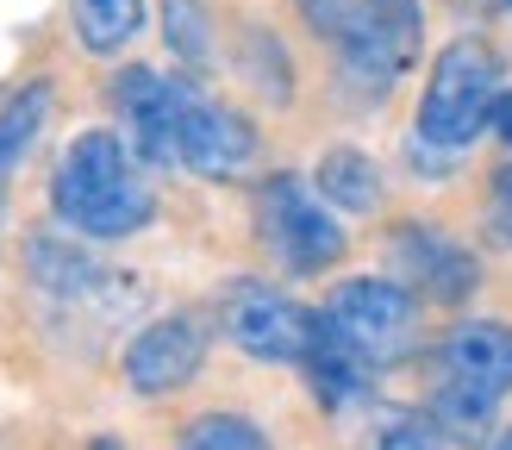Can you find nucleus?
<instances>
[{
    "label": "nucleus",
    "instance_id": "2",
    "mask_svg": "<svg viewBox=\"0 0 512 450\" xmlns=\"http://www.w3.org/2000/svg\"><path fill=\"white\" fill-rule=\"evenodd\" d=\"M50 219L82 244H119L138 238L157 219V188L138 150L125 144L113 125H88L63 144L57 169H50Z\"/></svg>",
    "mask_w": 512,
    "mask_h": 450
},
{
    "label": "nucleus",
    "instance_id": "10",
    "mask_svg": "<svg viewBox=\"0 0 512 450\" xmlns=\"http://www.w3.org/2000/svg\"><path fill=\"white\" fill-rule=\"evenodd\" d=\"M388 275L413 288L425 307H463L481 288V257L431 219H394L388 225Z\"/></svg>",
    "mask_w": 512,
    "mask_h": 450
},
{
    "label": "nucleus",
    "instance_id": "22",
    "mask_svg": "<svg viewBox=\"0 0 512 450\" xmlns=\"http://www.w3.org/2000/svg\"><path fill=\"white\" fill-rule=\"evenodd\" d=\"M456 13H469V19H488V13H506L512 19V0H450Z\"/></svg>",
    "mask_w": 512,
    "mask_h": 450
},
{
    "label": "nucleus",
    "instance_id": "7",
    "mask_svg": "<svg viewBox=\"0 0 512 450\" xmlns=\"http://www.w3.org/2000/svg\"><path fill=\"white\" fill-rule=\"evenodd\" d=\"M313 325H319V307L294 300L269 275H238L219 294V332L256 363H294L300 369L306 344H313Z\"/></svg>",
    "mask_w": 512,
    "mask_h": 450
},
{
    "label": "nucleus",
    "instance_id": "3",
    "mask_svg": "<svg viewBox=\"0 0 512 450\" xmlns=\"http://www.w3.org/2000/svg\"><path fill=\"white\" fill-rule=\"evenodd\" d=\"M506 94V57L494 38L463 32L450 38L438 57H431V75L419 88V113H413V138L444 150V157H463V150L494 132V107Z\"/></svg>",
    "mask_w": 512,
    "mask_h": 450
},
{
    "label": "nucleus",
    "instance_id": "16",
    "mask_svg": "<svg viewBox=\"0 0 512 450\" xmlns=\"http://www.w3.org/2000/svg\"><path fill=\"white\" fill-rule=\"evenodd\" d=\"M19 263L44 294H63V300H82V294H94L107 282V269L94 263V250L82 238H69V232H32L25 250H19Z\"/></svg>",
    "mask_w": 512,
    "mask_h": 450
},
{
    "label": "nucleus",
    "instance_id": "6",
    "mask_svg": "<svg viewBox=\"0 0 512 450\" xmlns=\"http://www.w3.org/2000/svg\"><path fill=\"white\" fill-rule=\"evenodd\" d=\"M263 157V132L244 107L213 94L200 75H188L182 113H175V169L200 175V182H232Z\"/></svg>",
    "mask_w": 512,
    "mask_h": 450
},
{
    "label": "nucleus",
    "instance_id": "17",
    "mask_svg": "<svg viewBox=\"0 0 512 450\" xmlns=\"http://www.w3.org/2000/svg\"><path fill=\"white\" fill-rule=\"evenodd\" d=\"M157 19H163L169 57L207 82V75L219 69V57H225V25L213 13V0H157Z\"/></svg>",
    "mask_w": 512,
    "mask_h": 450
},
{
    "label": "nucleus",
    "instance_id": "8",
    "mask_svg": "<svg viewBox=\"0 0 512 450\" xmlns=\"http://www.w3.org/2000/svg\"><path fill=\"white\" fill-rule=\"evenodd\" d=\"M207 350H213V319L200 307H169L157 319H144L132 332V344L119 350V382L138 400L182 394L207 369Z\"/></svg>",
    "mask_w": 512,
    "mask_h": 450
},
{
    "label": "nucleus",
    "instance_id": "11",
    "mask_svg": "<svg viewBox=\"0 0 512 450\" xmlns=\"http://www.w3.org/2000/svg\"><path fill=\"white\" fill-rule=\"evenodd\" d=\"M188 69H157V63H125L113 69L107 100L119 119V138L138 150L144 169H175V113H182Z\"/></svg>",
    "mask_w": 512,
    "mask_h": 450
},
{
    "label": "nucleus",
    "instance_id": "25",
    "mask_svg": "<svg viewBox=\"0 0 512 450\" xmlns=\"http://www.w3.org/2000/svg\"><path fill=\"white\" fill-rule=\"evenodd\" d=\"M88 450H125V444H119V438H94Z\"/></svg>",
    "mask_w": 512,
    "mask_h": 450
},
{
    "label": "nucleus",
    "instance_id": "1",
    "mask_svg": "<svg viewBox=\"0 0 512 450\" xmlns=\"http://www.w3.org/2000/svg\"><path fill=\"white\" fill-rule=\"evenodd\" d=\"M300 32L331 57L338 82L356 107H381L425 44V0H288Z\"/></svg>",
    "mask_w": 512,
    "mask_h": 450
},
{
    "label": "nucleus",
    "instance_id": "15",
    "mask_svg": "<svg viewBox=\"0 0 512 450\" xmlns=\"http://www.w3.org/2000/svg\"><path fill=\"white\" fill-rule=\"evenodd\" d=\"M44 125H50V82H44V75L0 88V238H7V188H13V169L32 157V144L44 138Z\"/></svg>",
    "mask_w": 512,
    "mask_h": 450
},
{
    "label": "nucleus",
    "instance_id": "18",
    "mask_svg": "<svg viewBox=\"0 0 512 450\" xmlns=\"http://www.w3.org/2000/svg\"><path fill=\"white\" fill-rule=\"evenodd\" d=\"M63 13H69V38L88 57H119L144 32V0H63Z\"/></svg>",
    "mask_w": 512,
    "mask_h": 450
},
{
    "label": "nucleus",
    "instance_id": "9",
    "mask_svg": "<svg viewBox=\"0 0 512 450\" xmlns=\"http://www.w3.org/2000/svg\"><path fill=\"white\" fill-rule=\"evenodd\" d=\"M425 388L469 394L481 407H500L512 394V319L469 313L444 325V338L425 350Z\"/></svg>",
    "mask_w": 512,
    "mask_h": 450
},
{
    "label": "nucleus",
    "instance_id": "23",
    "mask_svg": "<svg viewBox=\"0 0 512 450\" xmlns=\"http://www.w3.org/2000/svg\"><path fill=\"white\" fill-rule=\"evenodd\" d=\"M494 132H500V138L512 144V88L500 94V107H494Z\"/></svg>",
    "mask_w": 512,
    "mask_h": 450
},
{
    "label": "nucleus",
    "instance_id": "4",
    "mask_svg": "<svg viewBox=\"0 0 512 450\" xmlns=\"http://www.w3.org/2000/svg\"><path fill=\"white\" fill-rule=\"evenodd\" d=\"M250 225H256L263 257L281 275H294V282H313V275H331V269L350 263V225H344V213H331L325 194L313 188V175H300V169L256 175Z\"/></svg>",
    "mask_w": 512,
    "mask_h": 450
},
{
    "label": "nucleus",
    "instance_id": "24",
    "mask_svg": "<svg viewBox=\"0 0 512 450\" xmlns=\"http://www.w3.org/2000/svg\"><path fill=\"white\" fill-rule=\"evenodd\" d=\"M488 450H512V419H506L500 432H494V444H488Z\"/></svg>",
    "mask_w": 512,
    "mask_h": 450
},
{
    "label": "nucleus",
    "instance_id": "19",
    "mask_svg": "<svg viewBox=\"0 0 512 450\" xmlns=\"http://www.w3.org/2000/svg\"><path fill=\"white\" fill-rule=\"evenodd\" d=\"M363 450H450V438L438 432V419H431L425 407H406V400H381V407H369Z\"/></svg>",
    "mask_w": 512,
    "mask_h": 450
},
{
    "label": "nucleus",
    "instance_id": "13",
    "mask_svg": "<svg viewBox=\"0 0 512 450\" xmlns=\"http://www.w3.org/2000/svg\"><path fill=\"white\" fill-rule=\"evenodd\" d=\"M300 375H306V388H313V400L325 413H350V407H363L375 394V369L356 357L344 338H331L325 319L313 325V344H306V357H300Z\"/></svg>",
    "mask_w": 512,
    "mask_h": 450
},
{
    "label": "nucleus",
    "instance_id": "12",
    "mask_svg": "<svg viewBox=\"0 0 512 450\" xmlns=\"http://www.w3.org/2000/svg\"><path fill=\"white\" fill-rule=\"evenodd\" d=\"M225 69L238 75V82L256 94V100H269V107H288L294 100V50H288V38L275 32L269 19H256V13H244V19H232L225 25V57H219Z\"/></svg>",
    "mask_w": 512,
    "mask_h": 450
},
{
    "label": "nucleus",
    "instance_id": "5",
    "mask_svg": "<svg viewBox=\"0 0 512 450\" xmlns=\"http://www.w3.org/2000/svg\"><path fill=\"white\" fill-rule=\"evenodd\" d=\"M319 319L331 325V338H344L375 375L431 350L425 344V300L406 282H394V275H344V282H331L325 300H319Z\"/></svg>",
    "mask_w": 512,
    "mask_h": 450
},
{
    "label": "nucleus",
    "instance_id": "21",
    "mask_svg": "<svg viewBox=\"0 0 512 450\" xmlns=\"http://www.w3.org/2000/svg\"><path fill=\"white\" fill-rule=\"evenodd\" d=\"M481 225H488L494 244H512V163H500L488 175V213H481Z\"/></svg>",
    "mask_w": 512,
    "mask_h": 450
},
{
    "label": "nucleus",
    "instance_id": "14",
    "mask_svg": "<svg viewBox=\"0 0 512 450\" xmlns=\"http://www.w3.org/2000/svg\"><path fill=\"white\" fill-rule=\"evenodd\" d=\"M313 188L325 194L331 213H350V219H375L388 207V175L369 150L356 144H325L319 163H313Z\"/></svg>",
    "mask_w": 512,
    "mask_h": 450
},
{
    "label": "nucleus",
    "instance_id": "20",
    "mask_svg": "<svg viewBox=\"0 0 512 450\" xmlns=\"http://www.w3.org/2000/svg\"><path fill=\"white\" fill-rule=\"evenodd\" d=\"M175 450H275V438L250 413L207 407V413H194L182 432H175Z\"/></svg>",
    "mask_w": 512,
    "mask_h": 450
}]
</instances>
